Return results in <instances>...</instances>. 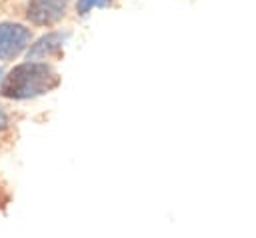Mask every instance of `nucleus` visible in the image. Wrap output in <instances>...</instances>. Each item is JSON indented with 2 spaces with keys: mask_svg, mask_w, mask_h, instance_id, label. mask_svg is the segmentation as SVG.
Returning a JSON list of instances; mask_svg holds the SVG:
<instances>
[{
  "mask_svg": "<svg viewBox=\"0 0 256 238\" xmlns=\"http://www.w3.org/2000/svg\"><path fill=\"white\" fill-rule=\"evenodd\" d=\"M60 82L56 70L42 62H26L8 72L0 92L6 98H32L50 92Z\"/></svg>",
  "mask_w": 256,
  "mask_h": 238,
  "instance_id": "obj_1",
  "label": "nucleus"
},
{
  "mask_svg": "<svg viewBox=\"0 0 256 238\" xmlns=\"http://www.w3.org/2000/svg\"><path fill=\"white\" fill-rule=\"evenodd\" d=\"M30 42V30L22 24L4 22L0 24V58L18 56Z\"/></svg>",
  "mask_w": 256,
  "mask_h": 238,
  "instance_id": "obj_2",
  "label": "nucleus"
},
{
  "mask_svg": "<svg viewBox=\"0 0 256 238\" xmlns=\"http://www.w3.org/2000/svg\"><path fill=\"white\" fill-rule=\"evenodd\" d=\"M68 0H30L28 4V20L40 26H50L64 16Z\"/></svg>",
  "mask_w": 256,
  "mask_h": 238,
  "instance_id": "obj_3",
  "label": "nucleus"
},
{
  "mask_svg": "<svg viewBox=\"0 0 256 238\" xmlns=\"http://www.w3.org/2000/svg\"><path fill=\"white\" fill-rule=\"evenodd\" d=\"M66 38H68V34H60V32H54V34H46V36H42V38H40L36 44H32V48L28 50V60L48 58V56L58 54Z\"/></svg>",
  "mask_w": 256,
  "mask_h": 238,
  "instance_id": "obj_4",
  "label": "nucleus"
},
{
  "mask_svg": "<svg viewBox=\"0 0 256 238\" xmlns=\"http://www.w3.org/2000/svg\"><path fill=\"white\" fill-rule=\"evenodd\" d=\"M110 0H78L76 4V10L78 14H88L92 8H100V6H106Z\"/></svg>",
  "mask_w": 256,
  "mask_h": 238,
  "instance_id": "obj_5",
  "label": "nucleus"
},
{
  "mask_svg": "<svg viewBox=\"0 0 256 238\" xmlns=\"http://www.w3.org/2000/svg\"><path fill=\"white\" fill-rule=\"evenodd\" d=\"M8 126V116H6V112L2 110V106H0V130H4Z\"/></svg>",
  "mask_w": 256,
  "mask_h": 238,
  "instance_id": "obj_6",
  "label": "nucleus"
},
{
  "mask_svg": "<svg viewBox=\"0 0 256 238\" xmlns=\"http://www.w3.org/2000/svg\"><path fill=\"white\" fill-rule=\"evenodd\" d=\"M0 76H2V70H0Z\"/></svg>",
  "mask_w": 256,
  "mask_h": 238,
  "instance_id": "obj_7",
  "label": "nucleus"
}]
</instances>
